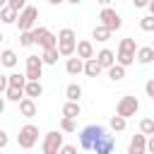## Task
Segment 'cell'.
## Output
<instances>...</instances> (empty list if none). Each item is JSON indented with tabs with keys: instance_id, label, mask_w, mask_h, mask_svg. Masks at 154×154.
Listing matches in <instances>:
<instances>
[{
	"instance_id": "obj_1",
	"label": "cell",
	"mask_w": 154,
	"mask_h": 154,
	"mask_svg": "<svg viewBox=\"0 0 154 154\" xmlns=\"http://www.w3.org/2000/svg\"><path fill=\"white\" fill-rule=\"evenodd\" d=\"M79 144H82V149H89L96 154H111L116 149V140L111 135H106V130L101 125H87L79 132Z\"/></svg>"
},
{
	"instance_id": "obj_2",
	"label": "cell",
	"mask_w": 154,
	"mask_h": 154,
	"mask_svg": "<svg viewBox=\"0 0 154 154\" xmlns=\"http://www.w3.org/2000/svg\"><path fill=\"white\" fill-rule=\"evenodd\" d=\"M58 51L65 58L75 55V51H77V36H75L72 29H60L58 31Z\"/></svg>"
},
{
	"instance_id": "obj_3",
	"label": "cell",
	"mask_w": 154,
	"mask_h": 154,
	"mask_svg": "<svg viewBox=\"0 0 154 154\" xmlns=\"http://www.w3.org/2000/svg\"><path fill=\"white\" fill-rule=\"evenodd\" d=\"M38 142V128L36 125H24L22 130H19V135H17V144L22 147V149H31L34 144Z\"/></svg>"
},
{
	"instance_id": "obj_4",
	"label": "cell",
	"mask_w": 154,
	"mask_h": 154,
	"mask_svg": "<svg viewBox=\"0 0 154 154\" xmlns=\"http://www.w3.org/2000/svg\"><path fill=\"white\" fill-rule=\"evenodd\" d=\"M36 17H38V10H36L34 5H26V7L19 12V17H17V26H19V31H29V29H34Z\"/></svg>"
},
{
	"instance_id": "obj_5",
	"label": "cell",
	"mask_w": 154,
	"mask_h": 154,
	"mask_svg": "<svg viewBox=\"0 0 154 154\" xmlns=\"http://www.w3.org/2000/svg\"><path fill=\"white\" fill-rule=\"evenodd\" d=\"M140 111V101L135 99V96H123L120 101H118V106H116V113L118 116H123V118H130V116H135Z\"/></svg>"
},
{
	"instance_id": "obj_6",
	"label": "cell",
	"mask_w": 154,
	"mask_h": 154,
	"mask_svg": "<svg viewBox=\"0 0 154 154\" xmlns=\"http://www.w3.org/2000/svg\"><path fill=\"white\" fill-rule=\"evenodd\" d=\"M60 147H63V135H60L58 130L46 132V140H43V144H41L43 154H58V152H60Z\"/></svg>"
},
{
	"instance_id": "obj_7",
	"label": "cell",
	"mask_w": 154,
	"mask_h": 154,
	"mask_svg": "<svg viewBox=\"0 0 154 154\" xmlns=\"http://www.w3.org/2000/svg\"><path fill=\"white\" fill-rule=\"evenodd\" d=\"M99 19H101V24H106L111 31H118V29L123 26L120 14H118L116 10H111V7H103V10H101V14H99Z\"/></svg>"
},
{
	"instance_id": "obj_8",
	"label": "cell",
	"mask_w": 154,
	"mask_h": 154,
	"mask_svg": "<svg viewBox=\"0 0 154 154\" xmlns=\"http://www.w3.org/2000/svg\"><path fill=\"white\" fill-rule=\"evenodd\" d=\"M43 70V58L38 55H26V79H38Z\"/></svg>"
},
{
	"instance_id": "obj_9",
	"label": "cell",
	"mask_w": 154,
	"mask_h": 154,
	"mask_svg": "<svg viewBox=\"0 0 154 154\" xmlns=\"http://www.w3.org/2000/svg\"><path fill=\"white\" fill-rule=\"evenodd\" d=\"M147 152V135H135L130 140V147H128V154H144Z\"/></svg>"
},
{
	"instance_id": "obj_10",
	"label": "cell",
	"mask_w": 154,
	"mask_h": 154,
	"mask_svg": "<svg viewBox=\"0 0 154 154\" xmlns=\"http://www.w3.org/2000/svg\"><path fill=\"white\" fill-rule=\"evenodd\" d=\"M19 113H22L24 118H34V116H36V103H34L31 96H24V99L19 101Z\"/></svg>"
},
{
	"instance_id": "obj_11",
	"label": "cell",
	"mask_w": 154,
	"mask_h": 154,
	"mask_svg": "<svg viewBox=\"0 0 154 154\" xmlns=\"http://www.w3.org/2000/svg\"><path fill=\"white\" fill-rule=\"evenodd\" d=\"M65 70H67V75H79V72H84V60H82L79 55H77V58H67Z\"/></svg>"
},
{
	"instance_id": "obj_12",
	"label": "cell",
	"mask_w": 154,
	"mask_h": 154,
	"mask_svg": "<svg viewBox=\"0 0 154 154\" xmlns=\"http://www.w3.org/2000/svg\"><path fill=\"white\" fill-rule=\"evenodd\" d=\"M82 60H87V58H94V46H91V41H77V51H75Z\"/></svg>"
},
{
	"instance_id": "obj_13",
	"label": "cell",
	"mask_w": 154,
	"mask_h": 154,
	"mask_svg": "<svg viewBox=\"0 0 154 154\" xmlns=\"http://www.w3.org/2000/svg\"><path fill=\"white\" fill-rule=\"evenodd\" d=\"M103 67H101V63L96 60V55L94 58H87L84 60V75H89V77H96L99 72H101Z\"/></svg>"
},
{
	"instance_id": "obj_14",
	"label": "cell",
	"mask_w": 154,
	"mask_h": 154,
	"mask_svg": "<svg viewBox=\"0 0 154 154\" xmlns=\"http://www.w3.org/2000/svg\"><path fill=\"white\" fill-rule=\"evenodd\" d=\"M43 94V87H41V82L38 79H29L26 82V87H24V96H31V99H36V96H41Z\"/></svg>"
},
{
	"instance_id": "obj_15",
	"label": "cell",
	"mask_w": 154,
	"mask_h": 154,
	"mask_svg": "<svg viewBox=\"0 0 154 154\" xmlns=\"http://www.w3.org/2000/svg\"><path fill=\"white\" fill-rule=\"evenodd\" d=\"M135 58H137L142 65H149V63L154 60V48H152V46H142V48H137Z\"/></svg>"
},
{
	"instance_id": "obj_16",
	"label": "cell",
	"mask_w": 154,
	"mask_h": 154,
	"mask_svg": "<svg viewBox=\"0 0 154 154\" xmlns=\"http://www.w3.org/2000/svg\"><path fill=\"white\" fill-rule=\"evenodd\" d=\"M96 60L101 63V67H106V70H108V67L116 63V55H113V51L103 48V51H99V53H96Z\"/></svg>"
},
{
	"instance_id": "obj_17",
	"label": "cell",
	"mask_w": 154,
	"mask_h": 154,
	"mask_svg": "<svg viewBox=\"0 0 154 154\" xmlns=\"http://www.w3.org/2000/svg\"><path fill=\"white\" fill-rule=\"evenodd\" d=\"M7 82H10L7 87H17V89H24L29 79H26V75H22V72H12V75H7Z\"/></svg>"
},
{
	"instance_id": "obj_18",
	"label": "cell",
	"mask_w": 154,
	"mask_h": 154,
	"mask_svg": "<svg viewBox=\"0 0 154 154\" xmlns=\"http://www.w3.org/2000/svg\"><path fill=\"white\" fill-rule=\"evenodd\" d=\"M17 17H19V12H17L14 7H10V5H5V7L0 10V22H5V24L17 22Z\"/></svg>"
},
{
	"instance_id": "obj_19",
	"label": "cell",
	"mask_w": 154,
	"mask_h": 154,
	"mask_svg": "<svg viewBox=\"0 0 154 154\" xmlns=\"http://www.w3.org/2000/svg\"><path fill=\"white\" fill-rule=\"evenodd\" d=\"M58 55H60V51H58V46L55 48H43V65H55L58 63Z\"/></svg>"
},
{
	"instance_id": "obj_20",
	"label": "cell",
	"mask_w": 154,
	"mask_h": 154,
	"mask_svg": "<svg viewBox=\"0 0 154 154\" xmlns=\"http://www.w3.org/2000/svg\"><path fill=\"white\" fill-rule=\"evenodd\" d=\"M82 113V108H79V101H70L67 99V103L63 106V116H70V118H77Z\"/></svg>"
},
{
	"instance_id": "obj_21",
	"label": "cell",
	"mask_w": 154,
	"mask_h": 154,
	"mask_svg": "<svg viewBox=\"0 0 154 154\" xmlns=\"http://www.w3.org/2000/svg\"><path fill=\"white\" fill-rule=\"evenodd\" d=\"M0 63H2L5 67H14V65H17V53L10 51V48L2 51V53H0Z\"/></svg>"
},
{
	"instance_id": "obj_22",
	"label": "cell",
	"mask_w": 154,
	"mask_h": 154,
	"mask_svg": "<svg viewBox=\"0 0 154 154\" xmlns=\"http://www.w3.org/2000/svg\"><path fill=\"white\" fill-rule=\"evenodd\" d=\"M108 77H111L113 82H120V79L125 77V67H123L120 63H113V65L108 67Z\"/></svg>"
},
{
	"instance_id": "obj_23",
	"label": "cell",
	"mask_w": 154,
	"mask_h": 154,
	"mask_svg": "<svg viewBox=\"0 0 154 154\" xmlns=\"http://www.w3.org/2000/svg\"><path fill=\"white\" fill-rule=\"evenodd\" d=\"M108 36H111V29L106 24H96L94 26V38L96 41H108Z\"/></svg>"
},
{
	"instance_id": "obj_24",
	"label": "cell",
	"mask_w": 154,
	"mask_h": 154,
	"mask_svg": "<svg viewBox=\"0 0 154 154\" xmlns=\"http://www.w3.org/2000/svg\"><path fill=\"white\" fill-rule=\"evenodd\" d=\"M116 63H120L123 67H128V65H132V63H135V53H128V51H118V55H116Z\"/></svg>"
},
{
	"instance_id": "obj_25",
	"label": "cell",
	"mask_w": 154,
	"mask_h": 154,
	"mask_svg": "<svg viewBox=\"0 0 154 154\" xmlns=\"http://www.w3.org/2000/svg\"><path fill=\"white\" fill-rule=\"evenodd\" d=\"M5 96H7L10 101L19 103V101L24 99V89H17V87H7V89H5Z\"/></svg>"
},
{
	"instance_id": "obj_26",
	"label": "cell",
	"mask_w": 154,
	"mask_h": 154,
	"mask_svg": "<svg viewBox=\"0 0 154 154\" xmlns=\"http://www.w3.org/2000/svg\"><path fill=\"white\" fill-rule=\"evenodd\" d=\"M65 96H67L70 101H79V96H82V87H79V84H67Z\"/></svg>"
},
{
	"instance_id": "obj_27",
	"label": "cell",
	"mask_w": 154,
	"mask_h": 154,
	"mask_svg": "<svg viewBox=\"0 0 154 154\" xmlns=\"http://www.w3.org/2000/svg\"><path fill=\"white\" fill-rule=\"evenodd\" d=\"M60 130H63V132H75V130H77V125H75V118H70V116H63V120H60Z\"/></svg>"
},
{
	"instance_id": "obj_28",
	"label": "cell",
	"mask_w": 154,
	"mask_h": 154,
	"mask_svg": "<svg viewBox=\"0 0 154 154\" xmlns=\"http://www.w3.org/2000/svg\"><path fill=\"white\" fill-rule=\"evenodd\" d=\"M140 132L154 135V118H142V120H140Z\"/></svg>"
},
{
	"instance_id": "obj_29",
	"label": "cell",
	"mask_w": 154,
	"mask_h": 154,
	"mask_svg": "<svg viewBox=\"0 0 154 154\" xmlns=\"http://www.w3.org/2000/svg\"><path fill=\"white\" fill-rule=\"evenodd\" d=\"M118 51H128V53H137V46H135V38H123L120 41V46H118Z\"/></svg>"
},
{
	"instance_id": "obj_30",
	"label": "cell",
	"mask_w": 154,
	"mask_h": 154,
	"mask_svg": "<svg viewBox=\"0 0 154 154\" xmlns=\"http://www.w3.org/2000/svg\"><path fill=\"white\" fill-rule=\"evenodd\" d=\"M19 43H22V46H34V43H36L34 31H31V29H29V31H22V34H19Z\"/></svg>"
},
{
	"instance_id": "obj_31",
	"label": "cell",
	"mask_w": 154,
	"mask_h": 154,
	"mask_svg": "<svg viewBox=\"0 0 154 154\" xmlns=\"http://www.w3.org/2000/svg\"><path fill=\"white\" fill-rule=\"evenodd\" d=\"M125 120H128V118H123V116L116 113V116L111 118V128H113L116 132H120V130H125Z\"/></svg>"
},
{
	"instance_id": "obj_32",
	"label": "cell",
	"mask_w": 154,
	"mask_h": 154,
	"mask_svg": "<svg viewBox=\"0 0 154 154\" xmlns=\"http://www.w3.org/2000/svg\"><path fill=\"white\" fill-rule=\"evenodd\" d=\"M140 29L142 31H154V14H147L140 19Z\"/></svg>"
},
{
	"instance_id": "obj_33",
	"label": "cell",
	"mask_w": 154,
	"mask_h": 154,
	"mask_svg": "<svg viewBox=\"0 0 154 154\" xmlns=\"http://www.w3.org/2000/svg\"><path fill=\"white\" fill-rule=\"evenodd\" d=\"M7 5H10V7H14L17 12H22V10L26 7V0H7Z\"/></svg>"
},
{
	"instance_id": "obj_34",
	"label": "cell",
	"mask_w": 154,
	"mask_h": 154,
	"mask_svg": "<svg viewBox=\"0 0 154 154\" xmlns=\"http://www.w3.org/2000/svg\"><path fill=\"white\" fill-rule=\"evenodd\" d=\"M144 91H147V96H149V99H154V77H152V79H147Z\"/></svg>"
},
{
	"instance_id": "obj_35",
	"label": "cell",
	"mask_w": 154,
	"mask_h": 154,
	"mask_svg": "<svg viewBox=\"0 0 154 154\" xmlns=\"http://www.w3.org/2000/svg\"><path fill=\"white\" fill-rule=\"evenodd\" d=\"M7 142H10V140H7V132H5V130H0V149H5V147H7Z\"/></svg>"
},
{
	"instance_id": "obj_36",
	"label": "cell",
	"mask_w": 154,
	"mask_h": 154,
	"mask_svg": "<svg viewBox=\"0 0 154 154\" xmlns=\"http://www.w3.org/2000/svg\"><path fill=\"white\" fill-rule=\"evenodd\" d=\"M7 84H10V82H7V75H0V94L7 89Z\"/></svg>"
},
{
	"instance_id": "obj_37",
	"label": "cell",
	"mask_w": 154,
	"mask_h": 154,
	"mask_svg": "<svg viewBox=\"0 0 154 154\" xmlns=\"http://www.w3.org/2000/svg\"><path fill=\"white\" fill-rule=\"evenodd\" d=\"M60 152H63V154H75L77 149H75L72 144H65V147H60Z\"/></svg>"
},
{
	"instance_id": "obj_38",
	"label": "cell",
	"mask_w": 154,
	"mask_h": 154,
	"mask_svg": "<svg viewBox=\"0 0 154 154\" xmlns=\"http://www.w3.org/2000/svg\"><path fill=\"white\" fill-rule=\"evenodd\" d=\"M147 152L154 154V135H149V140H147Z\"/></svg>"
},
{
	"instance_id": "obj_39",
	"label": "cell",
	"mask_w": 154,
	"mask_h": 154,
	"mask_svg": "<svg viewBox=\"0 0 154 154\" xmlns=\"http://www.w3.org/2000/svg\"><path fill=\"white\" fill-rule=\"evenodd\" d=\"M135 2V7H147L149 5V0H132Z\"/></svg>"
},
{
	"instance_id": "obj_40",
	"label": "cell",
	"mask_w": 154,
	"mask_h": 154,
	"mask_svg": "<svg viewBox=\"0 0 154 154\" xmlns=\"http://www.w3.org/2000/svg\"><path fill=\"white\" fill-rule=\"evenodd\" d=\"M96 2H99V5H103V7H108V5L113 2V0H96Z\"/></svg>"
},
{
	"instance_id": "obj_41",
	"label": "cell",
	"mask_w": 154,
	"mask_h": 154,
	"mask_svg": "<svg viewBox=\"0 0 154 154\" xmlns=\"http://www.w3.org/2000/svg\"><path fill=\"white\" fill-rule=\"evenodd\" d=\"M147 7H149V14H154V0H149V5H147Z\"/></svg>"
},
{
	"instance_id": "obj_42",
	"label": "cell",
	"mask_w": 154,
	"mask_h": 154,
	"mask_svg": "<svg viewBox=\"0 0 154 154\" xmlns=\"http://www.w3.org/2000/svg\"><path fill=\"white\" fill-rule=\"evenodd\" d=\"M2 111H5V99L0 96V113H2Z\"/></svg>"
},
{
	"instance_id": "obj_43",
	"label": "cell",
	"mask_w": 154,
	"mask_h": 154,
	"mask_svg": "<svg viewBox=\"0 0 154 154\" xmlns=\"http://www.w3.org/2000/svg\"><path fill=\"white\" fill-rule=\"evenodd\" d=\"M48 2H51V5H60L63 0H48Z\"/></svg>"
},
{
	"instance_id": "obj_44",
	"label": "cell",
	"mask_w": 154,
	"mask_h": 154,
	"mask_svg": "<svg viewBox=\"0 0 154 154\" xmlns=\"http://www.w3.org/2000/svg\"><path fill=\"white\" fill-rule=\"evenodd\" d=\"M5 5H7V0H0V10H2V7H5Z\"/></svg>"
},
{
	"instance_id": "obj_45",
	"label": "cell",
	"mask_w": 154,
	"mask_h": 154,
	"mask_svg": "<svg viewBox=\"0 0 154 154\" xmlns=\"http://www.w3.org/2000/svg\"><path fill=\"white\" fill-rule=\"evenodd\" d=\"M67 2H72V5H79V2H82V0H67Z\"/></svg>"
},
{
	"instance_id": "obj_46",
	"label": "cell",
	"mask_w": 154,
	"mask_h": 154,
	"mask_svg": "<svg viewBox=\"0 0 154 154\" xmlns=\"http://www.w3.org/2000/svg\"><path fill=\"white\" fill-rule=\"evenodd\" d=\"M2 38H5V36H2V34H0V41H2Z\"/></svg>"
},
{
	"instance_id": "obj_47",
	"label": "cell",
	"mask_w": 154,
	"mask_h": 154,
	"mask_svg": "<svg viewBox=\"0 0 154 154\" xmlns=\"http://www.w3.org/2000/svg\"><path fill=\"white\" fill-rule=\"evenodd\" d=\"M152 48H154V43H152Z\"/></svg>"
},
{
	"instance_id": "obj_48",
	"label": "cell",
	"mask_w": 154,
	"mask_h": 154,
	"mask_svg": "<svg viewBox=\"0 0 154 154\" xmlns=\"http://www.w3.org/2000/svg\"><path fill=\"white\" fill-rule=\"evenodd\" d=\"M152 101H154V99H152Z\"/></svg>"
}]
</instances>
